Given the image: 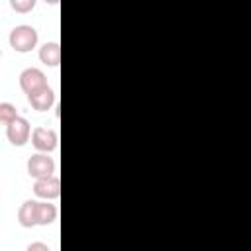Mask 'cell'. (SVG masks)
Wrapping results in <instances>:
<instances>
[{
  "label": "cell",
  "instance_id": "cell-1",
  "mask_svg": "<svg viewBox=\"0 0 251 251\" xmlns=\"http://www.w3.org/2000/svg\"><path fill=\"white\" fill-rule=\"evenodd\" d=\"M37 39H39L37 29L31 27V25H27V24L16 25V27L10 31V37H8L10 47H12L14 51H18V53H29V51L37 45Z\"/></svg>",
  "mask_w": 251,
  "mask_h": 251
},
{
  "label": "cell",
  "instance_id": "cell-2",
  "mask_svg": "<svg viewBox=\"0 0 251 251\" xmlns=\"http://www.w3.org/2000/svg\"><path fill=\"white\" fill-rule=\"evenodd\" d=\"M6 135H8V141H10L12 145L22 147V145H25V143L29 141V137H31V126H29V122H27L25 118L18 116V118H14V120L6 126Z\"/></svg>",
  "mask_w": 251,
  "mask_h": 251
},
{
  "label": "cell",
  "instance_id": "cell-3",
  "mask_svg": "<svg viewBox=\"0 0 251 251\" xmlns=\"http://www.w3.org/2000/svg\"><path fill=\"white\" fill-rule=\"evenodd\" d=\"M27 175L33 178H45L55 175V161L51 157H47V153H35L27 159Z\"/></svg>",
  "mask_w": 251,
  "mask_h": 251
},
{
  "label": "cell",
  "instance_id": "cell-4",
  "mask_svg": "<svg viewBox=\"0 0 251 251\" xmlns=\"http://www.w3.org/2000/svg\"><path fill=\"white\" fill-rule=\"evenodd\" d=\"M57 131L51 129V127H43V126H37L31 129V143L37 151L41 153H51L57 149Z\"/></svg>",
  "mask_w": 251,
  "mask_h": 251
},
{
  "label": "cell",
  "instance_id": "cell-5",
  "mask_svg": "<svg viewBox=\"0 0 251 251\" xmlns=\"http://www.w3.org/2000/svg\"><path fill=\"white\" fill-rule=\"evenodd\" d=\"M20 86L25 94H33L49 84H47V76L43 75V71H39L35 67H27L20 73Z\"/></svg>",
  "mask_w": 251,
  "mask_h": 251
},
{
  "label": "cell",
  "instance_id": "cell-6",
  "mask_svg": "<svg viewBox=\"0 0 251 251\" xmlns=\"http://www.w3.org/2000/svg\"><path fill=\"white\" fill-rule=\"evenodd\" d=\"M33 192L41 200H55V198H59L61 196V180H59V176L51 175V176H45V178H35Z\"/></svg>",
  "mask_w": 251,
  "mask_h": 251
},
{
  "label": "cell",
  "instance_id": "cell-7",
  "mask_svg": "<svg viewBox=\"0 0 251 251\" xmlns=\"http://www.w3.org/2000/svg\"><path fill=\"white\" fill-rule=\"evenodd\" d=\"M27 100H29V104H31L33 110L47 112L55 104V92H53L51 86H45V88H41V90H37L33 94H27Z\"/></svg>",
  "mask_w": 251,
  "mask_h": 251
},
{
  "label": "cell",
  "instance_id": "cell-8",
  "mask_svg": "<svg viewBox=\"0 0 251 251\" xmlns=\"http://www.w3.org/2000/svg\"><path fill=\"white\" fill-rule=\"evenodd\" d=\"M57 206L51 204L49 200H35V218H37V226H49L57 220Z\"/></svg>",
  "mask_w": 251,
  "mask_h": 251
},
{
  "label": "cell",
  "instance_id": "cell-9",
  "mask_svg": "<svg viewBox=\"0 0 251 251\" xmlns=\"http://www.w3.org/2000/svg\"><path fill=\"white\" fill-rule=\"evenodd\" d=\"M39 61L47 67H57L61 61V45L57 41H47L39 49Z\"/></svg>",
  "mask_w": 251,
  "mask_h": 251
},
{
  "label": "cell",
  "instance_id": "cell-10",
  "mask_svg": "<svg viewBox=\"0 0 251 251\" xmlns=\"http://www.w3.org/2000/svg\"><path fill=\"white\" fill-rule=\"evenodd\" d=\"M18 222L22 227H33L37 226L35 218V200H25L18 210Z\"/></svg>",
  "mask_w": 251,
  "mask_h": 251
},
{
  "label": "cell",
  "instance_id": "cell-11",
  "mask_svg": "<svg viewBox=\"0 0 251 251\" xmlns=\"http://www.w3.org/2000/svg\"><path fill=\"white\" fill-rule=\"evenodd\" d=\"M14 118H18L16 106L10 104V102H0V124H2V126H8Z\"/></svg>",
  "mask_w": 251,
  "mask_h": 251
},
{
  "label": "cell",
  "instance_id": "cell-12",
  "mask_svg": "<svg viewBox=\"0 0 251 251\" xmlns=\"http://www.w3.org/2000/svg\"><path fill=\"white\" fill-rule=\"evenodd\" d=\"M35 2L37 0H10V6L18 14H27V12H31L35 8Z\"/></svg>",
  "mask_w": 251,
  "mask_h": 251
},
{
  "label": "cell",
  "instance_id": "cell-13",
  "mask_svg": "<svg viewBox=\"0 0 251 251\" xmlns=\"http://www.w3.org/2000/svg\"><path fill=\"white\" fill-rule=\"evenodd\" d=\"M27 251H49V245L47 243H29Z\"/></svg>",
  "mask_w": 251,
  "mask_h": 251
},
{
  "label": "cell",
  "instance_id": "cell-14",
  "mask_svg": "<svg viewBox=\"0 0 251 251\" xmlns=\"http://www.w3.org/2000/svg\"><path fill=\"white\" fill-rule=\"evenodd\" d=\"M45 4H59V0H43Z\"/></svg>",
  "mask_w": 251,
  "mask_h": 251
},
{
  "label": "cell",
  "instance_id": "cell-15",
  "mask_svg": "<svg viewBox=\"0 0 251 251\" xmlns=\"http://www.w3.org/2000/svg\"><path fill=\"white\" fill-rule=\"evenodd\" d=\"M0 57H2V51H0Z\"/></svg>",
  "mask_w": 251,
  "mask_h": 251
}]
</instances>
